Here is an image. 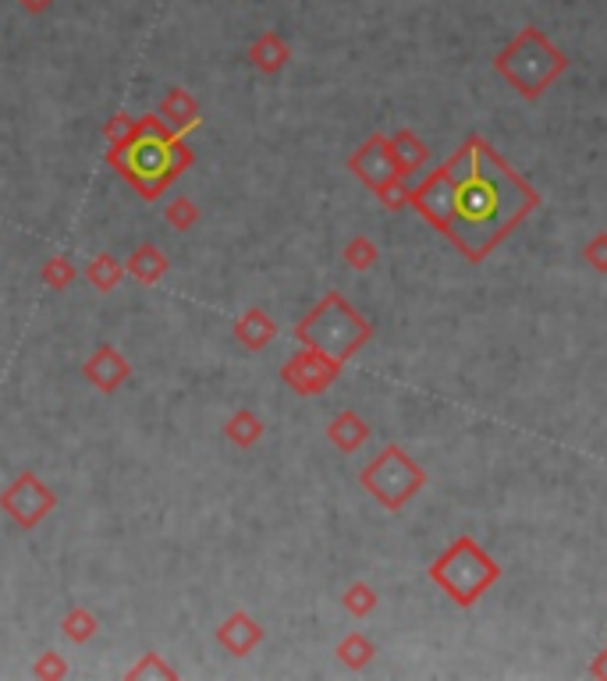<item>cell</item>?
I'll return each instance as SVG.
<instances>
[{
	"mask_svg": "<svg viewBox=\"0 0 607 681\" xmlns=\"http://www.w3.org/2000/svg\"><path fill=\"white\" fill-rule=\"evenodd\" d=\"M327 440L342 455H355L370 440V426H366L363 416H355L352 408H345V411H337V416L327 423Z\"/></svg>",
	"mask_w": 607,
	"mask_h": 681,
	"instance_id": "cell-16",
	"label": "cell"
},
{
	"mask_svg": "<svg viewBox=\"0 0 607 681\" xmlns=\"http://www.w3.org/2000/svg\"><path fill=\"white\" fill-rule=\"evenodd\" d=\"M583 260H586L590 271L607 274V231H597V235L583 245Z\"/></svg>",
	"mask_w": 607,
	"mask_h": 681,
	"instance_id": "cell-28",
	"label": "cell"
},
{
	"mask_svg": "<svg viewBox=\"0 0 607 681\" xmlns=\"http://www.w3.org/2000/svg\"><path fill=\"white\" fill-rule=\"evenodd\" d=\"M295 340L302 348H313L320 355L334 358V363H348V358L370 345L373 324L352 306L342 292H327L316 306L295 324Z\"/></svg>",
	"mask_w": 607,
	"mask_h": 681,
	"instance_id": "cell-3",
	"label": "cell"
},
{
	"mask_svg": "<svg viewBox=\"0 0 607 681\" xmlns=\"http://www.w3.org/2000/svg\"><path fill=\"white\" fill-rule=\"evenodd\" d=\"M263 419L256 416V411L249 408H239L235 416H227L224 423V440H231L235 447H242V451H249V447H256L263 440Z\"/></svg>",
	"mask_w": 607,
	"mask_h": 681,
	"instance_id": "cell-18",
	"label": "cell"
},
{
	"mask_svg": "<svg viewBox=\"0 0 607 681\" xmlns=\"http://www.w3.org/2000/svg\"><path fill=\"white\" fill-rule=\"evenodd\" d=\"M53 4H58V0H18V8H22L29 18H40V14H47Z\"/></svg>",
	"mask_w": 607,
	"mask_h": 681,
	"instance_id": "cell-29",
	"label": "cell"
},
{
	"mask_svg": "<svg viewBox=\"0 0 607 681\" xmlns=\"http://www.w3.org/2000/svg\"><path fill=\"white\" fill-rule=\"evenodd\" d=\"M82 376H85V380L93 384L100 394H118L124 384H129L132 363L124 358L121 348H114V345H97L93 355H89L85 363H82Z\"/></svg>",
	"mask_w": 607,
	"mask_h": 681,
	"instance_id": "cell-10",
	"label": "cell"
},
{
	"mask_svg": "<svg viewBox=\"0 0 607 681\" xmlns=\"http://www.w3.org/2000/svg\"><path fill=\"white\" fill-rule=\"evenodd\" d=\"M231 334L242 348L249 352H263L271 340L277 337V324L263 309H245L242 316H235V324H231Z\"/></svg>",
	"mask_w": 607,
	"mask_h": 681,
	"instance_id": "cell-15",
	"label": "cell"
},
{
	"mask_svg": "<svg viewBox=\"0 0 607 681\" xmlns=\"http://www.w3.org/2000/svg\"><path fill=\"white\" fill-rule=\"evenodd\" d=\"M408 206L469 263H484L540 206V192L484 135H469L413 189Z\"/></svg>",
	"mask_w": 607,
	"mask_h": 681,
	"instance_id": "cell-1",
	"label": "cell"
},
{
	"mask_svg": "<svg viewBox=\"0 0 607 681\" xmlns=\"http://www.w3.org/2000/svg\"><path fill=\"white\" fill-rule=\"evenodd\" d=\"M391 153H395V164H398L402 177L419 174L426 167V160H431V146H426V142L416 132H408V129L391 135Z\"/></svg>",
	"mask_w": 607,
	"mask_h": 681,
	"instance_id": "cell-17",
	"label": "cell"
},
{
	"mask_svg": "<svg viewBox=\"0 0 607 681\" xmlns=\"http://www.w3.org/2000/svg\"><path fill=\"white\" fill-rule=\"evenodd\" d=\"M124 277H129V274H124V263L114 260L111 253H97L93 260L85 263V281H89V288H97L100 295L114 292Z\"/></svg>",
	"mask_w": 607,
	"mask_h": 681,
	"instance_id": "cell-19",
	"label": "cell"
},
{
	"mask_svg": "<svg viewBox=\"0 0 607 681\" xmlns=\"http://www.w3.org/2000/svg\"><path fill=\"white\" fill-rule=\"evenodd\" d=\"M494 71L502 75L515 93L526 100H540L550 85H555L565 71H568V58L565 50H558L555 43L537 26H526L515 40L494 58Z\"/></svg>",
	"mask_w": 607,
	"mask_h": 681,
	"instance_id": "cell-4",
	"label": "cell"
},
{
	"mask_svg": "<svg viewBox=\"0 0 607 681\" xmlns=\"http://www.w3.org/2000/svg\"><path fill=\"white\" fill-rule=\"evenodd\" d=\"M590 674H594V678H600V681H607V650L594 657V664H590Z\"/></svg>",
	"mask_w": 607,
	"mask_h": 681,
	"instance_id": "cell-30",
	"label": "cell"
},
{
	"mask_svg": "<svg viewBox=\"0 0 607 681\" xmlns=\"http://www.w3.org/2000/svg\"><path fill=\"white\" fill-rule=\"evenodd\" d=\"M342 607L352 618H370L377 611V589L370 582H352L345 593H342Z\"/></svg>",
	"mask_w": 607,
	"mask_h": 681,
	"instance_id": "cell-25",
	"label": "cell"
},
{
	"mask_svg": "<svg viewBox=\"0 0 607 681\" xmlns=\"http://www.w3.org/2000/svg\"><path fill=\"white\" fill-rule=\"evenodd\" d=\"M0 511H4L22 532H36L53 511H58V494H53L32 469H26L0 490Z\"/></svg>",
	"mask_w": 607,
	"mask_h": 681,
	"instance_id": "cell-7",
	"label": "cell"
},
{
	"mask_svg": "<svg viewBox=\"0 0 607 681\" xmlns=\"http://www.w3.org/2000/svg\"><path fill=\"white\" fill-rule=\"evenodd\" d=\"M164 221H168V227L171 231H192L195 224H200V206H195L189 195H178V200H171L168 206H164Z\"/></svg>",
	"mask_w": 607,
	"mask_h": 681,
	"instance_id": "cell-26",
	"label": "cell"
},
{
	"mask_svg": "<svg viewBox=\"0 0 607 681\" xmlns=\"http://www.w3.org/2000/svg\"><path fill=\"white\" fill-rule=\"evenodd\" d=\"M342 260L348 263V271L363 274V271H373V266H377V260H381V248L373 245L366 235H355V238H348V242H345V248H342Z\"/></svg>",
	"mask_w": 607,
	"mask_h": 681,
	"instance_id": "cell-23",
	"label": "cell"
},
{
	"mask_svg": "<svg viewBox=\"0 0 607 681\" xmlns=\"http://www.w3.org/2000/svg\"><path fill=\"white\" fill-rule=\"evenodd\" d=\"M124 678H129V681H139V678H142V681H150V678H156V681H174V678H178V668H171L156 650H150V653H142L129 671H124Z\"/></svg>",
	"mask_w": 607,
	"mask_h": 681,
	"instance_id": "cell-24",
	"label": "cell"
},
{
	"mask_svg": "<svg viewBox=\"0 0 607 681\" xmlns=\"http://www.w3.org/2000/svg\"><path fill=\"white\" fill-rule=\"evenodd\" d=\"M363 490L377 500L384 511H402L426 487V469L398 444H387L360 472Z\"/></svg>",
	"mask_w": 607,
	"mask_h": 681,
	"instance_id": "cell-6",
	"label": "cell"
},
{
	"mask_svg": "<svg viewBox=\"0 0 607 681\" xmlns=\"http://www.w3.org/2000/svg\"><path fill=\"white\" fill-rule=\"evenodd\" d=\"M497 579H502V568H497V561L487 558V550L476 540H469V536H458V540L431 565V582L458 607H473Z\"/></svg>",
	"mask_w": 607,
	"mask_h": 681,
	"instance_id": "cell-5",
	"label": "cell"
},
{
	"mask_svg": "<svg viewBox=\"0 0 607 681\" xmlns=\"http://www.w3.org/2000/svg\"><path fill=\"white\" fill-rule=\"evenodd\" d=\"M97 632H100V621L93 611H85V607H68V614L61 618V636L68 642L85 647L89 639H97Z\"/></svg>",
	"mask_w": 607,
	"mask_h": 681,
	"instance_id": "cell-21",
	"label": "cell"
},
{
	"mask_svg": "<svg viewBox=\"0 0 607 681\" xmlns=\"http://www.w3.org/2000/svg\"><path fill=\"white\" fill-rule=\"evenodd\" d=\"M103 135H107V164L146 203L160 200L195 164L189 135L171 132L160 121V114H142V118L114 114L107 118Z\"/></svg>",
	"mask_w": 607,
	"mask_h": 681,
	"instance_id": "cell-2",
	"label": "cell"
},
{
	"mask_svg": "<svg viewBox=\"0 0 607 681\" xmlns=\"http://www.w3.org/2000/svg\"><path fill=\"white\" fill-rule=\"evenodd\" d=\"M171 271V260L164 256V248L153 242H142L139 248H132V256L124 260V274H129L142 288H153V284L164 281V274Z\"/></svg>",
	"mask_w": 607,
	"mask_h": 681,
	"instance_id": "cell-13",
	"label": "cell"
},
{
	"mask_svg": "<svg viewBox=\"0 0 607 681\" xmlns=\"http://www.w3.org/2000/svg\"><path fill=\"white\" fill-rule=\"evenodd\" d=\"M156 114L160 121L168 124L171 132L178 135H192L195 129L203 124V111H200V100H195L185 85H171L164 96L156 103Z\"/></svg>",
	"mask_w": 607,
	"mask_h": 681,
	"instance_id": "cell-12",
	"label": "cell"
},
{
	"mask_svg": "<svg viewBox=\"0 0 607 681\" xmlns=\"http://www.w3.org/2000/svg\"><path fill=\"white\" fill-rule=\"evenodd\" d=\"M337 660L348 668V671H366L373 664V657H377V647L363 636V632H348L342 642H337Z\"/></svg>",
	"mask_w": 607,
	"mask_h": 681,
	"instance_id": "cell-20",
	"label": "cell"
},
{
	"mask_svg": "<svg viewBox=\"0 0 607 681\" xmlns=\"http://www.w3.org/2000/svg\"><path fill=\"white\" fill-rule=\"evenodd\" d=\"M348 171L360 177V182H363L373 195H381V192H387L391 185L405 182L402 171H398V164H395V153H391V135H384V132L370 135L363 146L348 156Z\"/></svg>",
	"mask_w": 607,
	"mask_h": 681,
	"instance_id": "cell-8",
	"label": "cell"
},
{
	"mask_svg": "<svg viewBox=\"0 0 607 681\" xmlns=\"http://www.w3.org/2000/svg\"><path fill=\"white\" fill-rule=\"evenodd\" d=\"M337 376H342V363H334V358L320 355L313 348H299L289 363L281 366V384L292 387L299 398H316V394L334 387Z\"/></svg>",
	"mask_w": 607,
	"mask_h": 681,
	"instance_id": "cell-9",
	"label": "cell"
},
{
	"mask_svg": "<svg viewBox=\"0 0 607 681\" xmlns=\"http://www.w3.org/2000/svg\"><path fill=\"white\" fill-rule=\"evenodd\" d=\"M79 271H75V263H71V256L58 253V256H50L43 266H40V281L47 284L50 292H68L71 284H75Z\"/></svg>",
	"mask_w": 607,
	"mask_h": 681,
	"instance_id": "cell-22",
	"label": "cell"
},
{
	"mask_svg": "<svg viewBox=\"0 0 607 681\" xmlns=\"http://www.w3.org/2000/svg\"><path fill=\"white\" fill-rule=\"evenodd\" d=\"M249 64H253L260 75H277V71H284V64L292 61V47L284 43V35L274 32V29H266L260 32L253 43H249Z\"/></svg>",
	"mask_w": 607,
	"mask_h": 681,
	"instance_id": "cell-14",
	"label": "cell"
},
{
	"mask_svg": "<svg viewBox=\"0 0 607 681\" xmlns=\"http://www.w3.org/2000/svg\"><path fill=\"white\" fill-rule=\"evenodd\" d=\"M68 674H71L68 660L61 653H53V650H43L32 664V678H40V681H61Z\"/></svg>",
	"mask_w": 607,
	"mask_h": 681,
	"instance_id": "cell-27",
	"label": "cell"
},
{
	"mask_svg": "<svg viewBox=\"0 0 607 681\" xmlns=\"http://www.w3.org/2000/svg\"><path fill=\"white\" fill-rule=\"evenodd\" d=\"M263 642V624L249 614V611H235V614H227L221 621V629H217V647L227 653V657H235V660H245L249 653H256V647Z\"/></svg>",
	"mask_w": 607,
	"mask_h": 681,
	"instance_id": "cell-11",
	"label": "cell"
}]
</instances>
